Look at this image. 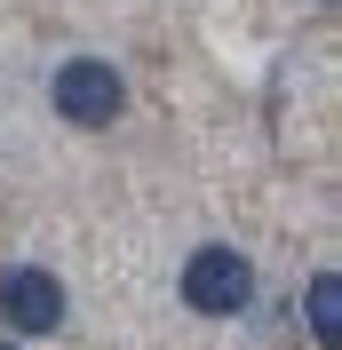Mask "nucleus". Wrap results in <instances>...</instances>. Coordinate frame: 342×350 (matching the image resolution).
I'll use <instances>...</instances> for the list:
<instances>
[{
    "label": "nucleus",
    "instance_id": "f257e3e1",
    "mask_svg": "<svg viewBox=\"0 0 342 350\" xmlns=\"http://www.w3.org/2000/svg\"><path fill=\"white\" fill-rule=\"evenodd\" d=\"M183 303H192L199 319H239V310L255 303L247 255H239V247H199V255L183 262Z\"/></svg>",
    "mask_w": 342,
    "mask_h": 350
},
{
    "label": "nucleus",
    "instance_id": "f03ea898",
    "mask_svg": "<svg viewBox=\"0 0 342 350\" xmlns=\"http://www.w3.org/2000/svg\"><path fill=\"white\" fill-rule=\"evenodd\" d=\"M48 96H56V111H64L72 128H111V120L128 111V80H120L104 56H72Z\"/></svg>",
    "mask_w": 342,
    "mask_h": 350
},
{
    "label": "nucleus",
    "instance_id": "7ed1b4c3",
    "mask_svg": "<svg viewBox=\"0 0 342 350\" xmlns=\"http://www.w3.org/2000/svg\"><path fill=\"white\" fill-rule=\"evenodd\" d=\"M0 327L8 334H56L64 327V286H56V271L8 262L0 271Z\"/></svg>",
    "mask_w": 342,
    "mask_h": 350
},
{
    "label": "nucleus",
    "instance_id": "20e7f679",
    "mask_svg": "<svg viewBox=\"0 0 342 350\" xmlns=\"http://www.w3.org/2000/svg\"><path fill=\"white\" fill-rule=\"evenodd\" d=\"M302 310H311V342H319V350H342V279H334V271L311 279Z\"/></svg>",
    "mask_w": 342,
    "mask_h": 350
},
{
    "label": "nucleus",
    "instance_id": "39448f33",
    "mask_svg": "<svg viewBox=\"0 0 342 350\" xmlns=\"http://www.w3.org/2000/svg\"><path fill=\"white\" fill-rule=\"evenodd\" d=\"M319 8H334V0H319Z\"/></svg>",
    "mask_w": 342,
    "mask_h": 350
},
{
    "label": "nucleus",
    "instance_id": "423d86ee",
    "mask_svg": "<svg viewBox=\"0 0 342 350\" xmlns=\"http://www.w3.org/2000/svg\"><path fill=\"white\" fill-rule=\"evenodd\" d=\"M0 350H16V342H0Z\"/></svg>",
    "mask_w": 342,
    "mask_h": 350
}]
</instances>
